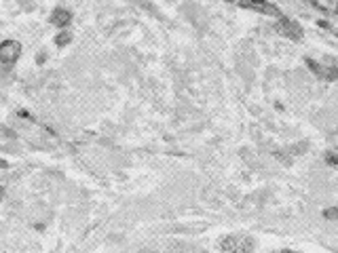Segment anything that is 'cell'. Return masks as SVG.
Here are the masks:
<instances>
[{
	"mask_svg": "<svg viewBox=\"0 0 338 253\" xmlns=\"http://www.w3.org/2000/svg\"><path fill=\"white\" fill-rule=\"evenodd\" d=\"M324 218L330 220V222H334V220L338 218V209H336V207H330V209H326V211H324Z\"/></svg>",
	"mask_w": 338,
	"mask_h": 253,
	"instance_id": "cell-9",
	"label": "cell"
},
{
	"mask_svg": "<svg viewBox=\"0 0 338 253\" xmlns=\"http://www.w3.org/2000/svg\"><path fill=\"white\" fill-rule=\"evenodd\" d=\"M0 198H2V188H0Z\"/></svg>",
	"mask_w": 338,
	"mask_h": 253,
	"instance_id": "cell-13",
	"label": "cell"
},
{
	"mask_svg": "<svg viewBox=\"0 0 338 253\" xmlns=\"http://www.w3.org/2000/svg\"><path fill=\"white\" fill-rule=\"evenodd\" d=\"M326 162H328L330 167H336V154H334V150H330V152L326 154Z\"/></svg>",
	"mask_w": 338,
	"mask_h": 253,
	"instance_id": "cell-10",
	"label": "cell"
},
{
	"mask_svg": "<svg viewBox=\"0 0 338 253\" xmlns=\"http://www.w3.org/2000/svg\"><path fill=\"white\" fill-rule=\"evenodd\" d=\"M241 6L254 8V11H260V13L273 15V17H283V13L279 11V6H275V4H271V2H241Z\"/></svg>",
	"mask_w": 338,
	"mask_h": 253,
	"instance_id": "cell-3",
	"label": "cell"
},
{
	"mask_svg": "<svg viewBox=\"0 0 338 253\" xmlns=\"http://www.w3.org/2000/svg\"><path fill=\"white\" fill-rule=\"evenodd\" d=\"M19 55H21V44L17 40H4L0 44V61L6 63V66L15 63Z\"/></svg>",
	"mask_w": 338,
	"mask_h": 253,
	"instance_id": "cell-2",
	"label": "cell"
},
{
	"mask_svg": "<svg viewBox=\"0 0 338 253\" xmlns=\"http://www.w3.org/2000/svg\"><path fill=\"white\" fill-rule=\"evenodd\" d=\"M275 30L290 40H300L302 38V28L294 19H288V17H281V19L275 23Z\"/></svg>",
	"mask_w": 338,
	"mask_h": 253,
	"instance_id": "cell-1",
	"label": "cell"
},
{
	"mask_svg": "<svg viewBox=\"0 0 338 253\" xmlns=\"http://www.w3.org/2000/svg\"><path fill=\"white\" fill-rule=\"evenodd\" d=\"M307 66L315 72L317 76H322V78H326V80H336V68L332 66V68H324V66H319L317 61H313V59H307Z\"/></svg>",
	"mask_w": 338,
	"mask_h": 253,
	"instance_id": "cell-5",
	"label": "cell"
},
{
	"mask_svg": "<svg viewBox=\"0 0 338 253\" xmlns=\"http://www.w3.org/2000/svg\"><path fill=\"white\" fill-rule=\"evenodd\" d=\"M281 253H296V251H288V249H286V251H281Z\"/></svg>",
	"mask_w": 338,
	"mask_h": 253,
	"instance_id": "cell-12",
	"label": "cell"
},
{
	"mask_svg": "<svg viewBox=\"0 0 338 253\" xmlns=\"http://www.w3.org/2000/svg\"><path fill=\"white\" fill-rule=\"evenodd\" d=\"M72 21V13L68 11V8H55V11L51 13V23L57 25V28H66V25Z\"/></svg>",
	"mask_w": 338,
	"mask_h": 253,
	"instance_id": "cell-4",
	"label": "cell"
},
{
	"mask_svg": "<svg viewBox=\"0 0 338 253\" xmlns=\"http://www.w3.org/2000/svg\"><path fill=\"white\" fill-rule=\"evenodd\" d=\"M70 40H72V34H70V32H61L55 38V44H57V47H66Z\"/></svg>",
	"mask_w": 338,
	"mask_h": 253,
	"instance_id": "cell-8",
	"label": "cell"
},
{
	"mask_svg": "<svg viewBox=\"0 0 338 253\" xmlns=\"http://www.w3.org/2000/svg\"><path fill=\"white\" fill-rule=\"evenodd\" d=\"M0 167H6V162H4V160H0Z\"/></svg>",
	"mask_w": 338,
	"mask_h": 253,
	"instance_id": "cell-11",
	"label": "cell"
},
{
	"mask_svg": "<svg viewBox=\"0 0 338 253\" xmlns=\"http://www.w3.org/2000/svg\"><path fill=\"white\" fill-rule=\"evenodd\" d=\"M252 249H254V241L250 237H239L235 249L230 251V253H250Z\"/></svg>",
	"mask_w": 338,
	"mask_h": 253,
	"instance_id": "cell-6",
	"label": "cell"
},
{
	"mask_svg": "<svg viewBox=\"0 0 338 253\" xmlns=\"http://www.w3.org/2000/svg\"><path fill=\"white\" fill-rule=\"evenodd\" d=\"M237 241H239V237H226V239H222V241H220V249L224 251V253H230V251L235 249Z\"/></svg>",
	"mask_w": 338,
	"mask_h": 253,
	"instance_id": "cell-7",
	"label": "cell"
}]
</instances>
